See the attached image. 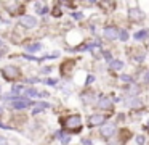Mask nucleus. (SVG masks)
Listing matches in <instances>:
<instances>
[{"label": "nucleus", "instance_id": "16", "mask_svg": "<svg viewBox=\"0 0 149 145\" xmlns=\"http://www.w3.org/2000/svg\"><path fill=\"white\" fill-rule=\"evenodd\" d=\"M0 145H8L7 139H5V137H2V135H0Z\"/></svg>", "mask_w": 149, "mask_h": 145}, {"label": "nucleus", "instance_id": "11", "mask_svg": "<svg viewBox=\"0 0 149 145\" xmlns=\"http://www.w3.org/2000/svg\"><path fill=\"white\" fill-rule=\"evenodd\" d=\"M148 35H149V31H148V29H143V31H138L135 34V39H138V40H144Z\"/></svg>", "mask_w": 149, "mask_h": 145}, {"label": "nucleus", "instance_id": "1", "mask_svg": "<svg viewBox=\"0 0 149 145\" xmlns=\"http://www.w3.org/2000/svg\"><path fill=\"white\" fill-rule=\"evenodd\" d=\"M66 127L68 129H72V131H79L82 127V118L77 115H72L66 119Z\"/></svg>", "mask_w": 149, "mask_h": 145}, {"label": "nucleus", "instance_id": "21", "mask_svg": "<svg viewBox=\"0 0 149 145\" xmlns=\"http://www.w3.org/2000/svg\"><path fill=\"white\" fill-rule=\"evenodd\" d=\"M0 45H2V40H0Z\"/></svg>", "mask_w": 149, "mask_h": 145}, {"label": "nucleus", "instance_id": "7", "mask_svg": "<svg viewBox=\"0 0 149 145\" xmlns=\"http://www.w3.org/2000/svg\"><path fill=\"white\" fill-rule=\"evenodd\" d=\"M98 106H100L101 110H111V108H112V102H111L109 97H101Z\"/></svg>", "mask_w": 149, "mask_h": 145}, {"label": "nucleus", "instance_id": "8", "mask_svg": "<svg viewBox=\"0 0 149 145\" xmlns=\"http://www.w3.org/2000/svg\"><path fill=\"white\" fill-rule=\"evenodd\" d=\"M143 18H144V15L141 13V10H138V8L130 10V19H132V21H141Z\"/></svg>", "mask_w": 149, "mask_h": 145}, {"label": "nucleus", "instance_id": "19", "mask_svg": "<svg viewBox=\"0 0 149 145\" xmlns=\"http://www.w3.org/2000/svg\"><path fill=\"white\" fill-rule=\"evenodd\" d=\"M84 144H85V145H91V144H90V140H84Z\"/></svg>", "mask_w": 149, "mask_h": 145}, {"label": "nucleus", "instance_id": "13", "mask_svg": "<svg viewBox=\"0 0 149 145\" xmlns=\"http://www.w3.org/2000/svg\"><path fill=\"white\" fill-rule=\"evenodd\" d=\"M122 66H123V63L119 61V60H116V61L111 63V68H112V69H122Z\"/></svg>", "mask_w": 149, "mask_h": 145}, {"label": "nucleus", "instance_id": "9", "mask_svg": "<svg viewBox=\"0 0 149 145\" xmlns=\"http://www.w3.org/2000/svg\"><path fill=\"white\" fill-rule=\"evenodd\" d=\"M104 116L103 115H93V116H90V126H100V124H103L104 122Z\"/></svg>", "mask_w": 149, "mask_h": 145}, {"label": "nucleus", "instance_id": "6", "mask_svg": "<svg viewBox=\"0 0 149 145\" xmlns=\"http://www.w3.org/2000/svg\"><path fill=\"white\" fill-rule=\"evenodd\" d=\"M29 105H31V102H29V100H24V98H18V100H15V102L11 103V106H13V108H16V110L27 108Z\"/></svg>", "mask_w": 149, "mask_h": 145}, {"label": "nucleus", "instance_id": "4", "mask_svg": "<svg viewBox=\"0 0 149 145\" xmlns=\"http://www.w3.org/2000/svg\"><path fill=\"white\" fill-rule=\"evenodd\" d=\"M103 35L106 39H111V40H116V39H119V29L116 28V26H109V28L104 29Z\"/></svg>", "mask_w": 149, "mask_h": 145}, {"label": "nucleus", "instance_id": "22", "mask_svg": "<svg viewBox=\"0 0 149 145\" xmlns=\"http://www.w3.org/2000/svg\"><path fill=\"white\" fill-rule=\"evenodd\" d=\"M148 126H149V121H148Z\"/></svg>", "mask_w": 149, "mask_h": 145}, {"label": "nucleus", "instance_id": "5", "mask_svg": "<svg viewBox=\"0 0 149 145\" xmlns=\"http://www.w3.org/2000/svg\"><path fill=\"white\" fill-rule=\"evenodd\" d=\"M114 134H116V126H114V124L103 126V129H101V135H103V137L109 139V137H112Z\"/></svg>", "mask_w": 149, "mask_h": 145}, {"label": "nucleus", "instance_id": "10", "mask_svg": "<svg viewBox=\"0 0 149 145\" xmlns=\"http://www.w3.org/2000/svg\"><path fill=\"white\" fill-rule=\"evenodd\" d=\"M82 102L87 103V105H90V103L95 102V95L93 93H84V95H82Z\"/></svg>", "mask_w": 149, "mask_h": 145}, {"label": "nucleus", "instance_id": "3", "mask_svg": "<svg viewBox=\"0 0 149 145\" xmlns=\"http://www.w3.org/2000/svg\"><path fill=\"white\" fill-rule=\"evenodd\" d=\"M19 24L23 26V28H36L37 26V18L36 16H29V15H24L19 18Z\"/></svg>", "mask_w": 149, "mask_h": 145}, {"label": "nucleus", "instance_id": "12", "mask_svg": "<svg viewBox=\"0 0 149 145\" xmlns=\"http://www.w3.org/2000/svg\"><path fill=\"white\" fill-rule=\"evenodd\" d=\"M40 48H42V45H40V44H32V45H27V47H26V50L32 53V52H39Z\"/></svg>", "mask_w": 149, "mask_h": 145}, {"label": "nucleus", "instance_id": "20", "mask_svg": "<svg viewBox=\"0 0 149 145\" xmlns=\"http://www.w3.org/2000/svg\"><path fill=\"white\" fill-rule=\"evenodd\" d=\"M2 53H3V52H0V55H2Z\"/></svg>", "mask_w": 149, "mask_h": 145}, {"label": "nucleus", "instance_id": "2", "mask_svg": "<svg viewBox=\"0 0 149 145\" xmlns=\"http://www.w3.org/2000/svg\"><path fill=\"white\" fill-rule=\"evenodd\" d=\"M2 74H3L7 79H16L18 76H19V69H18L16 66H11V64H8V66H5L3 69H2Z\"/></svg>", "mask_w": 149, "mask_h": 145}, {"label": "nucleus", "instance_id": "17", "mask_svg": "<svg viewBox=\"0 0 149 145\" xmlns=\"http://www.w3.org/2000/svg\"><path fill=\"white\" fill-rule=\"evenodd\" d=\"M37 10H39V11H47V8H45V6H40V5H37Z\"/></svg>", "mask_w": 149, "mask_h": 145}, {"label": "nucleus", "instance_id": "15", "mask_svg": "<svg viewBox=\"0 0 149 145\" xmlns=\"http://www.w3.org/2000/svg\"><path fill=\"white\" fill-rule=\"evenodd\" d=\"M119 37H120V40H127V39H128V32L127 31H119Z\"/></svg>", "mask_w": 149, "mask_h": 145}, {"label": "nucleus", "instance_id": "18", "mask_svg": "<svg viewBox=\"0 0 149 145\" xmlns=\"http://www.w3.org/2000/svg\"><path fill=\"white\" fill-rule=\"evenodd\" d=\"M143 79H144V82H149V71L144 74V77H143Z\"/></svg>", "mask_w": 149, "mask_h": 145}, {"label": "nucleus", "instance_id": "14", "mask_svg": "<svg viewBox=\"0 0 149 145\" xmlns=\"http://www.w3.org/2000/svg\"><path fill=\"white\" fill-rule=\"evenodd\" d=\"M56 135H58V137L61 139V142H63V144H68V142L71 140V139H69V135H64V134H63V132H58V134H56Z\"/></svg>", "mask_w": 149, "mask_h": 145}]
</instances>
